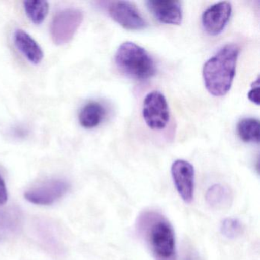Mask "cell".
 I'll use <instances>...</instances> for the list:
<instances>
[{"mask_svg":"<svg viewBox=\"0 0 260 260\" xmlns=\"http://www.w3.org/2000/svg\"><path fill=\"white\" fill-rule=\"evenodd\" d=\"M135 231L154 260H177L176 236L170 220L156 210L138 215Z\"/></svg>","mask_w":260,"mask_h":260,"instance_id":"cell-1","label":"cell"},{"mask_svg":"<svg viewBox=\"0 0 260 260\" xmlns=\"http://www.w3.org/2000/svg\"><path fill=\"white\" fill-rule=\"evenodd\" d=\"M239 54L238 45L228 44L205 62L202 76L205 88L210 94L221 97L228 93L235 77Z\"/></svg>","mask_w":260,"mask_h":260,"instance_id":"cell-2","label":"cell"},{"mask_svg":"<svg viewBox=\"0 0 260 260\" xmlns=\"http://www.w3.org/2000/svg\"><path fill=\"white\" fill-rule=\"evenodd\" d=\"M115 61L121 73L138 81H145L156 74V64L151 56L134 42H126L120 45Z\"/></svg>","mask_w":260,"mask_h":260,"instance_id":"cell-3","label":"cell"},{"mask_svg":"<svg viewBox=\"0 0 260 260\" xmlns=\"http://www.w3.org/2000/svg\"><path fill=\"white\" fill-rule=\"evenodd\" d=\"M83 13L78 9L68 8L58 12L53 19L51 36L57 45H63L72 40L81 25Z\"/></svg>","mask_w":260,"mask_h":260,"instance_id":"cell-4","label":"cell"},{"mask_svg":"<svg viewBox=\"0 0 260 260\" xmlns=\"http://www.w3.org/2000/svg\"><path fill=\"white\" fill-rule=\"evenodd\" d=\"M142 115L146 124L153 131L165 128L170 120L168 103L159 91L149 92L144 100Z\"/></svg>","mask_w":260,"mask_h":260,"instance_id":"cell-5","label":"cell"},{"mask_svg":"<svg viewBox=\"0 0 260 260\" xmlns=\"http://www.w3.org/2000/svg\"><path fill=\"white\" fill-rule=\"evenodd\" d=\"M68 181L50 179L27 190L24 197L30 203L37 205H51L63 197L69 191Z\"/></svg>","mask_w":260,"mask_h":260,"instance_id":"cell-6","label":"cell"},{"mask_svg":"<svg viewBox=\"0 0 260 260\" xmlns=\"http://www.w3.org/2000/svg\"><path fill=\"white\" fill-rule=\"evenodd\" d=\"M108 14L115 22L130 31H140L147 28V21L139 10L128 1H111L106 3Z\"/></svg>","mask_w":260,"mask_h":260,"instance_id":"cell-7","label":"cell"},{"mask_svg":"<svg viewBox=\"0 0 260 260\" xmlns=\"http://www.w3.org/2000/svg\"><path fill=\"white\" fill-rule=\"evenodd\" d=\"M172 179L178 194L186 204L194 199V169L188 161L177 159L171 167Z\"/></svg>","mask_w":260,"mask_h":260,"instance_id":"cell-8","label":"cell"},{"mask_svg":"<svg viewBox=\"0 0 260 260\" xmlns=\"http://www.w3.org/2000/svg\"><path fill=\"white\" fill-rule=\"evenodd\" d=\"M232 7L228 1L217 3L208 7L202 16L204 30L211 36L221 34L231 19Z\"/></svg>","mask_w":260,"mask_h":260,"instance_id":"cell-9","label":"cell"},{"mask_svg":"<svg viewBox=\"0 0 260 260\" xmlns=\"http://www.w3.org/2000/svg\"><path fill=\"white\" fill-rule=\"evenodd\" d=\"M147 9L159 22L167 25H179L183 19L182 4L174 0H148Z\"/></svg>","mask_w":260,"mask_h":260,"instance_id":"cell-10","label":"cell"},{"mask_svg":"<svg viewBox=\"0 0 260 260\" xmlns=\"http://www.w3.org/2000/svg\"><path fill=\"white\" fill-rule=\"evenodd\" d=\"M16 48L34 64H39L44 57V52L40 45L28 33L22 29L15 31L13 36Z\"/></svg>","mask_w":260,"mask_h":260,"instance_id":"cell-11","label":"cell"},{"mask_svg":"<svg viewBox=\"0 0 260 260\" xmlns=\"http://www.w3.org/2000/svg\"><path fill=\"white\" fill-rule=\"evenodd\" d=\"M106 116V109L97 102H90L83 106L79 115V121L82 127L92 129L103 122Z\"/></svg>","mask_w":260,"mask_h":260,"instance_id":"cell-12","label":"cell"},{"mask_svg":"<svg viewBox=\"0 0 260 260\" xmlns=\"http://www.w3.org/2000/svg\"><path fill=\"white\" fill-rule=\"evenodd\" d=\"M232 193L224 185L215 184L207 190L205 200L214 209L221 210L228 208L232 202Z\"/></svg>","mask_w":260,"mask_h":260,"instance_id":"cell-13","label":"cell"},{"mask_svg":"<svg viewBox=\"0 0 260 260\" xmlns=\"http://www.w3.org/2000/svg\"><path fill=\"white\" fill-rule=\"evenodd\" d=\"M259 121L256 118H245L237 125V135L245 143L259 142Z\"/></svg>","mask_w":260,"mask_h":260,"instance_id":"cell-14","label":"cell"},{"mask_svg":"<svg viewBox=\"0 0 260 260\" xmlns=\"http://www.w3.org/2000/svg\"><path fill=\"white\" fill-rule=\"evenodd\" d=\"M23 6L28 19L36 25L42 24L49 11V4L43 0H28Z\"/></svg>","mask_w":260,"mask_h":260,"instance_id":"cell-15","label":"cell"},{"mask_svg":"<svg viewBox=\"0 0 260 260\" xmlns=\"http://www.w3.org/2000/svg\"><path fill=\"white\" fill-rule=\"evenodd\" d=\"M243 225L238 219L228 217L221 222L220 232L222 235L229 240H234L241 235Z\"/></svg>","mask_w":260,"mask_h":260,"instance_id":"cell-16","label":"cell"},{"mask_svg":"<svg viewBox=\"0 0 260 260\" xmlns=\"http://www.w3.org/2000/svg\"><path fill=\"white\" fill-rule=\"evenodd\" d=\"M259 80L258 78L254 82L252 88L247 94L248 99L251 103L258 106L259 105Z\"/></svg>","mask_w":260,"mask_h":260,"instance_id":"cell-17","label":"cell"},{"mask_svg":"<svg viewBox=\"0 0 260 260\" xmlns=\"http://www.w3.org/2000/svg\"><path fill=\"white\" fill-rule=\"evenodd\" d=\"M8 200V191L4 178L0 174V206L5 205Z\"/></svg>","mask_w":260,"mask_h":260,"instance_id":"cell-18","label":"cell"}]
</instances>
